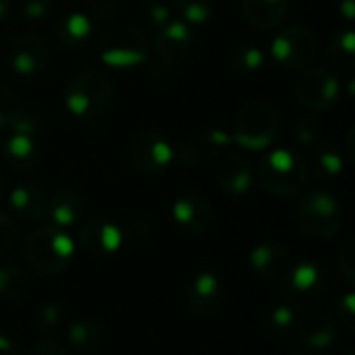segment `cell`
Here are the masks:
<instances>
[{
    "mask_svg": "<svg viewBox=\"0 0 355 355\" xmlns=\"http://www.w3.org/2000/svg\"><path fill=\"white\" fill-rule=\"evenodd\" d=\"M337 6H339V12L347 19V21H354L355 19V0H337Z\"/></svg>",
    "mask_w": 355,
    "mask_h": 355,
    "instance_id": "46",
    "label": "cell"
},
{
    "mask_svg": "<svg viewBox=\"0 0 355 355\" xmlns=\"http://www.w3.org/2000/svg\"><path fill=\"white\" fill-rule=\"evenodd\" d=\"M150 223L148 218L144 216H133L125 223L123 227V237H127L129 241H135V243H141L150 237Z\"/></svg>",
    "mask_w": 355,
    "mask_h": 355,
    "instance_id": "42",
    "label": "cell"
},
{
    "mask_svg": "<svg viewBox=\"0 0 355 355\" xmlns=\"http://www.w3.org/2000/svg\"><path fill=\"white\" fill-rule=\"evenodd\" d=\"M129 160L144 175H160L173 164V146L156 131H139L129 141Z\"/></svg>",
    "mask_w": 355,
    "mask_h": 355,
    "instance_id": "10",
    "label": "cell"
},
{
    "mask_svg": "<svg viewBox=\"0 0 355 355\" xmlns=\"http://www.w3.org/2000/svg\"><path fill=\"white\" fill-rule=\"evenodd\" d=\"M260 185L277 198H293L304 191L308 181V166L293 150H270L258 164Z\"/></svg>",
    "mask_w": 355,
    "mask_h": 355,
    "instance_id": "3",
    "label": "cell"
},
{
    "mask_svg": "<svg viewBox=\"0 0 355 355\" xmlns=\"http://www.w3.org/2000/svg\"><path fill=\"white\" fill-rule=\"evenodd\" d=\"M337 324L347 333H355V297L354 293H345L339 302H337Z\"/></svg>",
    "mask_w": 355,
    "mask_h": 355,
    "instance_id": "39",
    "label": "cell"
},
{
    "mask_svg": "<svg viewBox=\"0 0 355 355\" xmlns=\"http://www.w3.org/2000/svg\"><path fill=\"white\" fill-rule=\"evenodd\" d=\"M50 60V48L48 44L33 33L19 35L12 40V44L6 50V64L15 75L31 77L42 73L48 67Z\"/></svg>",
    "mask_w": 355,
    "mask_h": 355,
    "instance_id": "11",
    "label": "cell"
},
{
    "mask_svg": "<svg viewBox=\"0 0 355 355\" xmlns=\"http://www.w3.org/2000/svg\"><path fill=\"white\" fill-rule=\"evenodd\" d=\"M264 64V54L254 44H239L229 54V69L235 75H252Z\"/></svg>",
    "mask_w": 355,
    "mask_h": 355,
    "instance_id": "28",
    "label": "cell"
},
{
    "mask_svg": "<svg viewBox=\"0 0 355 355\" xmlns=\"http://www.w3.org/2000/svg\"><path fill=\"white\" fill-rule=\"evenodd\" d=\"M341 94V83L331 69L324 67H310L300 73L293 83V96L300 106L320 112L331 108Z\"/></svg>",
    "mask_w": 355,
    "mask_h": 355,
    "instance_id": "9",
    "label": "cell"
},
{
    "mask_svg": "<svg viewBox=\"0 0 355 355\" xmlns=\"http://www.w3.org/2000/svg\"><path fill=\"white\" fill-rule=\"evenodd\" d=\"M150 42L135 25H112L98 42V58L112 69H133L148 60Z\"/></svg>",
    "mask_w": 355,
    "mask_h": 355,
    "instance_id": "5",
    "label": "cell"
},
{
    "mask_svg": "<svg viewBox=\"0 0 355 355\" xmlns=\"http://www.w3.org/2000/svg\"><path fill=\"white\" fill-rule=\"evenodd\" d=\"M27 355H69V352H67L62 345H58L56 341L48 339V341L35 343V345L29 349V354Z\"/></svg>",
    "mask_w": 355,
    "mask_h": 355,
    "instance_id": "45",
    "label": "cell"
},
{
    "mask_svg": "<svg viewBox=\"0 0 355 355\" xmlns=\"http://www.w3.org/2000/svg\"><path fill=\"white\" fill-rule=\"evenodd\" d=\"M175 225L187 235H200L212 225V206L210 202L196 191L179 196L171 208Z\"/></svg>",
    "mask_w": 355,
    "mask_h": 355,
    "instance_id": "14",
    "label": "cell"
},
{
    "mask_svg": "<svg viewBox=\"0 0 355 355\" xmlns=\"http://www.w3.org/2000/svg\"><path fill=\"white\" fill-rule=\"evenodd\" d=\"M295 329L302 343L314 352L331 347L337 335V324L331 320V316L316 310H306V314L295 318Z\"/></svg>",
    "mask_w": 355,
    "mask_h": 355,
    "instance_id": "18",
    "label": "cell"
},
{
    "mask_svg": "<svg viewBox=\"0 0 355 355\" xmlns=\"http://www.w3.org/2000/svg\"><path fill=\"white\" fill-rule=\"evenodd\" d=\"M152 48L156 56L179 62L187 58L193 50V31L181 19H171L164 27L154 31Z\"/></svg>",
    "mask_w": 355,
    "mask_h": 355,
    "instance_id": "15",
    "label": "cell"
},
{
    "mask_svg": "<svg viewBox=\"0 0 355 355\" xmlns=\"http://www.w3.org/2000/svg\"><path fill=\"white\" fill-rule=\"evenodd\" d=\"M87 204L83 196L75 189H58L48 196V214L46 220L58 229L79 225L85 216Z\"/></svg>",
    "mask_w": 355,
    "mask_h": 355,
    "instance_id": "16",
    "label": "cell"
},
{
    "mask_svg": "<svg viewBox=\"0 0 355 355\" xmlns=\"http://www.w3.org/2000/svg\"><path fill=\"white\" fill-rule=\"evenodd\" d=\"M260 324L268 335H283L295 324V310L289 308L283 302L277 304V306H270V308L264 310Z\"/></svg>",
    "mask_w": 355,
    "mask_h": 355,
    "instance_id": "31",
    "label": "cell"
},
{
    "mask_svg": "<svg viewBox=\"0 0 355 355\" xmlns=\"http://www.w3.org/2000/svg\"><path fill=\"white\" fill-rule=\"evenodd\" d=\"M177 75H179L177 62H173L168 58L154 56L148 62V79L156 85H171L177 81Z\"/></svg>",
    "mask_w": 355,
    "mask_h": 355,
    "instance_id": "34",
    "label": "cell"
},
{
    "mask_svg": "<svg viewBox=\"0 0 355 355\" xmlns=\"http://www.w3.org/2000/svg\"><path fill=\"white\" fill-rule=\"evenodd\" d=\"M10 210L31 223H40L46 220L48 214V193L33 185V183H21L17 187H12L6 196Z\"/></svg>",
    "mask_w": 355,
    "mask_h": 355,
    "instance_id": "19",
    "label": "cell"
},
{
    "mask_svg": "<svg viewBox=\"0 0 355 355\" xmlns=\"http://www.w3.org/2000/svg\"><path fill=\"white\" fill-rule=\"evenodd\" d=\"M343 166H345L343 154L335 146H331V144L320 146L316 150L314 158H312V171H314V175L320 181H333V179H337L343 173Z\"/></svg>",
    "mask_w": 355,
    "mask_h": 355,
    "instance_id": "27",
    "label": "cell"
},
{
    "mask_svg": "<svg viewBox=\"0 0 355 355\" xmlns=\"http://www.w3.org/2000/svg\"><path fill=\"white\" fill-rule=\"evenodd\" d=\"M73 254H75L73 239L64 233V229H58L54 225L37 227L35 231L29 233L23 245V256L27 264L31 266L33 272L42 277L60 275L71 264Z\"/></svg>",
    "mask_w": 355,
    "mask_h": 355,
    "instance_id": "2",
    "label": "cell"
},
{
    "mask_svg": "<svg viewBox=\"0 0 355 355\" xmlns=\"http://www.w3.org/2000/svg\"><path fill=\"white\" fill-rule=\"evenodd\" d=\"M15 241H17V227L4 212H0V258L12 250Z\"/></svg>",
    "mask_w": 355,
    "mask_h": 355,
    "instance_id": "43",
    "label": "cell"
},
{
    "mask_svg": "<svg viewBox=\"0 0 355 355\" xmlns=\"http://www.w3.org/2000/svg\"><path fill=\"white\" fill-rule=\"evenodd\" d=\"M341 355H355V354H354V352H343Z\"/></svg>",
    "mask_w": 355,
    "mask_h": 355,
    "instance_id": "52",
    "label": "cell"
},
{
    "mask_svg": "<svg viewBox=\"0 0 355 355\" xmlns=\"http://www.w3.org/2000/svg\"><path fill=\"white\" fill-rule=\"evenodd\" d=\"M123 229L106 218H89L79 229V243L96 258H108L123 245Z\"/></svg>",
    "mask_w": 355,
    "mask_h": 355,
    "instance_id": "13",
    "label": "cell"
},
{
    "mask_svg": "<svg viewBox=\"0 0 355 355\" xmlns=\"http://www.w3.org/2000/svg\"><path fill=\"white\" fill-rule=\"evenodd\" d=\"M171 6L187 25H202L210 21L214 0H171Z\"/></svg>",
    "mask_w": 355,
    "mask_h": 355,
    "instance_id": "30",
    "label": "cell"
},
{
    "mask_svg": "<svg viewBox=\"0 0 355 355\" xmlns=\"http://www.w3.org/2000/svg\"><path fill=\"white\" fill-rule=\"evenodd\" d=\"M21 110H23L21 98L10 87L0 85V131L8 129Z\"/></svg>",
    "mask_w": 355,
    "mask_h": 355,
    "instance_id": "35",
    "label": "cell"
},
{
    "mask_svg": "<svg viewBox=\"0 0 355 355\" xmlns=\"http://www.w3.org/2000/svg\"><path fill=\"white\" fill-rule=\"evenodd\" d=\"M297 225L308 237L331 239L343 225V208L329 191L310 189L297 202Z\"/></svg>",
    "mask_w": 355,
    "mask_h": 355,
    "instance_id": "6",
    "label": "cell"
},
{
    "mask_svg": "<svg viewBox=\"0 0 355 355\" xmlns=\"http://www.w3.org/2000/svg\"><path fill=\"white\" fill-rule=\"evenodd\" d=\"M0 355H19V347L15 345L12 339L0 335Z\"/></svg>",
    "mask_w": 355,
    "mask_h": 355,
    "instance_id": "47",
    "label": "cell"
},
{
    "mask_svg": "<svg viewBox=\"0 0 355 355\" xmlns=\"http://www.w3.org/2000/svg\"><path fill=\"white\" fill-rule=\"evenodd\" d=\"M327 58L329 62L343 71V73H354L355 71V33L354 29H343L337 31L327 46Z\"/></svg>",
    "mask_w": 355,
    "mask_h": 355,
    "instance_id": "25",
    "label": "cell"
},
{
    "mask_svg": "<svg viewBox=\"0 0 355 355\" xmlns=\"http://www.w3.org/2000/svg\"><path fill=\"white\" fill-rule=\"evenodd\" d=\"M33 324H35V329L44 335V337H48V339H54V337H58L62 331H64V312H62V308L58 306V304H44L37 312H35V316H33Z\"/></svg>",
    "mask_w": 355,
    "mask_h": 355,
    "instance_id": "29",
    "label": "cell"
},
{
    "mask_svg": "<svg viewBox=\"0 0 355 355\" xmlns=\"http://www.w3.org/2000/svg\"><path fill=\"white\" fill-rule=\"evenodd\" d=\"M216 183L229 196L245 193L254 183V166L241 154H225L216 166Z\"/></svg>",
    "mask_w": 355,
    "mask_h": 355,
    "instance_id": "17",
    "label": "cell"
},
{
    "mask_svg": "<svg viewBox=\"0 0 355 355\" xmlns=\"http://www.w3.org/2000/svg\"><path fill=\"white\" fill-rule=\"evenodd\" d=\"M279 131V110L264 100H252L237 112L231 135L233 141L245 150H266L277 139Z\"/></svg>",
    "mask_w": 355,
    "mask_h": 355,
    "instance_id": "4",
    "label": "cell"
},
{
    "mask_svg": "<svg viewBox=\"0 0 355 355\" xmlns=\"http://www.w3.org/2000/svg\"><path fill=\"white\" fill-rule=\"evenodd\" d=\"M293 355H318V354H314V352H297V354H293Z\"/></svg>",
    "mask_w": 355,
    "mask_h": 355,
    "instance_id": "51",
    "label": "cell"
},
{
    "mask_svg": "<svg viewBox=\"0 0 355 355\" xmlns=\"http://www.w3.org/2000/svg\"><path fill=\"white\" fill-rule=\"evenodd\" d=\"M324 291V277L318 264L314 262H297L289 266L287 272L279 279V295L281 302L289 308L310 310L318 304Z\"/></svg>",
    "mask_w": 355,
    "mask_h": 355,
    "instance_id": "7",
    "label": "cell"
},
{
    "mask_svg": "<svg viewBox=\"0 0 355 355\" xmlns=\"http://www.w3.org/2000/svg\"><path fill=\"white\" fill-rule=\"evenodd\" d=\"M225 304V285L214 272H198L185 289V306L191 314L206 318L216 314Z\"/></svg>",
    "mask_w": 355,
    "mask_h": 355,
    "instance_id": "12",
    "label": "cell"
},
{
    "mask_svg": "<svg viewBox=\"0 0 355 355\" xmlns=\"http://www.w3.org/2000/svg\"><path fill=\"white\" fill-rule=\"evenodd\" d=\"M320 135V123L312 116H302L293 125V137L300 146H312Z\"/></svg>",
    "mask_w": 355,
    "mask_h": 355,
    "instance_id": "37",
    "label": "cell"
},
{
    "mask_svg": "<svg viewBox=\"0 0 355 355\" xmlns=\"http://www.w3.org/2000/svg\"><path fill=\"white\" fill-rule=\"evenodd\" d=\"M31 287L29 275L15 264L0 266V300L6 302H17L27 295Z\"/></svg>",
    "mask_w": 355,
    "mask_h": 355,
    "instance_id": "26",
    "label": "cell"
},
{
    "mask_svg": "<svg viewBox=\"0 0 355 355\" xmlns=\"http://www.w3.org/2000/svg\"><path fill=\"white\" fill-rule=\"evenodd\" d=\"M114 100L112 79L96 69L81 71L73 75L64 87L67 110L81 121H98Z\"/></svg>",
    "mask_w": 355,
    "mask_h": 355,
    "instance_id": "1",
    "label": "cell"
},
{
    "mask_svg": "<svg viewBox=\"0 0 355 355\" xmlns=\"http://www.w3.org/2000/svg\"><path fill=\"white\" fill-rule=\"evenodd\" d=\"M289 10V0H241V15L252 29L268 31L277 27Z\"/></svg>",
    "mask_w": 355,
    "mask_h": 355,
    "instance_id": "22",
    "label": "cell"
},
{
    "mask_svg": "<svg viewBox=\"0 0 355 355\" xmlns=\"http://www.w3.org/2000/svg\"><path fill=\"white\" fill-rule=\"evenodd\" d=\"M233 135L227 129L220 127H206L198 133V146L200 150H206L210 154H220L233 146Z\"/></svg>",
    "mask_w": 355,
    "mask_h": 355,
    "instance_id": "32",
    "label": "cell"
},
{
    "mask_svg": "<svg viewBox=\"0 0 355 355\" xmlns=\"http://www.w3.org/2000/svg\"><path fill=\"white\" fill-rule=\"evenodd\" d=\"M8 191H10V189H8V183H6V179L0 175V202L8 196Z\"/></svg>",
    "mask_w": 355,
    "mask_h": 355,
    "instance_id": "49",
    "label": "cell"
},
{
    "mask_svg": "<svg viewBox=\"0 0 355 355\" xmlns=\"http://www.w3.org/2000/svg\"><path fill=\"white\" fill-rule=\"evenodd\" d=\"M21 15L27 21H44L52 10V0H21Z\"/></svg>",
    "mask_w": 355,
    "mask_h": 355,
    "instance_id": "41",
    "label": "cell"
},
{
    "mask_svg": "<svg viewBox=\"0 0 355 355\" xmlns=\"http://www.w3.org/2000/svg\"><path fill=\"white\" fill-rule=\"evenodd\" d=\"M202 160V150L198 144L191 141H181L177 146H173V162H177L183 168H193L198 166Z\"/></svg>",
    "mask_w": 355,
    "mask_h": 355,
    "instance_id": "38",
    "label": "cell"
},
{
    "mask_svg": "<svg viewBox=\"0 0 355 355\" xmlns=\"http://www.w3.org/2000/svg\"><path fill=\"white\" fill-rule=\"evenodd\" d=\"M318 54V35L308 25H289L270 42V56L281 69H306Z\"/></svg>",
    "mask_w": 355,
    "mask_h": 355,
    "instance_id": "8",
    "label": "cell"
},
{
    "mask_svg": "<svg viewBox=\"0 0 355 355\" xmlns=\"http://www.w3.org/2000/svg\"><path fill=\"white\" fill-rule=\"evenodd\" d=\"M250 268L266 279V281H279L287 268H289V254L285 252L283 245L275 241H262L250 252Z\"/></svg>",
    "mask_w": 355,
    "mask_h": 355,
    "instance_id": "20",
    "label": "cell"
},
{
    "mask_svg": "<svg viewBox=\"0 0 355 355\" xmlns=\"http://www.w3.org/2000/svg\"><path fill=\"white\" fill-rule=\"evenodd\" d=\"M92 17L98 21H110L119 12V2L116 0H94L92 2Z\"/></svg>",
    "mask_w": 355,
    "mask_h": 355,
    "instance_id": "44",
    "label": "cell"
},
{
    "mask_svg": "<svg viewBox=\"0 0 355 355\" xmlns=\"http://www.w3.org/2000/svg\"><path fill=\"white\" fill-rule=\"evenodd\" d=\"M8 8H10V0H0V19L8 15Z\"/></svg>",
    "mask_w": 355,
    "mask_h": 355,
    "instance_id": "50",
    "label": "cell"
},
{
    "mask_svg": "<svg viewBox=\"0 0 355 355\" xmlns=\"http://www.w3.org/2000/svg\"><path fill=\"white\" fill-rule=\"evenodd\" d=\"M67 341L79 355L96 354L104 345V329L89 318H79L67 327Z\"/></svg>",
    "mask_w": 355,
    "mask_h": 355,
    "instance_id": "24",
    "label": "cell"
},
{
    "mask_svg": "<svg viewBox=\"0 0 355 355\" xmlns=\"http://www.w3.org/2000/svg\"><path fill=\"white\" fill-rule=\"evenodd\" d=\"M354 137H355V129L352 127V129L347 131V137H345V154H347V160H349V162H354L355 160Z\"/></svg>",
    "mask_w": 355,
    "mask_h": 355,
    "instance_id": "48",
    "label": "cell"
},
{
    "mask_svg": "<svg viewBox=\"0 0 355 355\" xmlns=\"http://www.w3.org/2000/svg\"><path fill=\"white\" fill-rule=\"evenodd\" d=\"M94 31V19L81 10H71L64 12L56 19L54 23V35L56 42L64 50H79L83 48Z\"/></svg>",
    "mask_w": 355,
    "mask_h": 355,
    "instance_id": "21",
    "label": "cell"
},
{
    "mask_svg": "<svg viewBox=\"0 0 355 355\" xmlns=\"http://www.w3.org/2000/svg\"><path fill=\"white\" fill-rule=\"evenodd\" d=\"M42 116L33 110H27L23 106V110L17 114V119L12 121V125L8 127L10 133H19V135H27V137H35L42 133Z\"/></svg>",
    "mask_w": 355,
    "mask_h": 355,
    "instance_id": "36",
    "label": "cell"
},
{
    "mask_svg": "<svg viewBox=\"0 0 355 355\" xmlns=\"http://www.w3.org/2000/svg\"><path fill=\"white\" fill-rule=\"evenodd\" d=\"M2 156L8 162L10 168L17 171H29L40 162V146L35 137L10 133L2 146Z\"/></svg>",
    "mask_w": 355,
    "mask_h": 355,
    "instance_id": "23",
    "label": "cell"
},
{
    "mask_svg": "<svg viewBox=\"0 0 355 355\" xmlns=\"http://www.w3.org/2000/svg\"><path fill=\"white\" fill-rule=\"evenodd\" d=\"M337 266L343 275V279L354 285L355 283V243L354 239L343 241V245L337 252Z\"/></svg>",
    "mask_w": 355,
    "mask_h": 355,
    "instance_id": "40",
    "label": "cell"
},
{
    "mask_svg": "<svg viewBox=\"0 0 355 355\" xmlns=\"http://www.w3.org/2000/svg\"><path fill=\"white\" fill-rule=\"evenodd\" d=\"M139 17L152 31H158L171 21V6L162 0H144L139 6Z\"/></svg>",
    "mask_w": 355,
    "mask_h": 355,
    "instance_id": "33",
    "label": "cell"
}]
</instances>
